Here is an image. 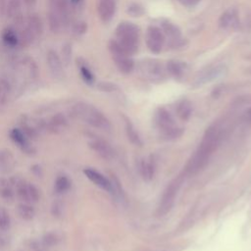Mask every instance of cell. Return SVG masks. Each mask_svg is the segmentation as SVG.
I'll return each mask as SVG.
<instances>
[{"instance_id": "obj_7", "label": "cell", "mask_w": 251, "mask_h": 251, "mask_svg": "<svg viewBox=\"0 0 251 251\" xmlns=\"http://www.w3.org/2000/svg\"><path fill=\"white\" fill-rule=\"evenodd\" d=\"M165 36L160 28L150 26L146 31V45L148 49L154 54H159L165 44Z\"/></svg>"}, {"instance_id": "obj_12", "label": "cell", "mask_w": 251, "mask_h": 251, "mask_svg": "<svg viewBox=\"0 0 251 251\" xmlns=\"http://www.w3.org/2000/svg\"><path fill=\"white\" fill-rule=\"evenodd\" d=\"M155 122L159 129L164 131L168 135H173L176 133L175 123L172 115L165 108H159L155 113Z\"/></svg>"}, {"instance_id": "obj_41", "label": "cell", "mask_w": 251, "mask_h": 251, "mask_svg": "<svg viewBox=\"0 0 251 251\" xmlns=\"http://www.w3.org/2000/svg\"><path fill=\"white\" fill-rule=\"evenodd\" d=\"M178 1H179L182 5H184V6L189 8V7H193V6L197 5L200 1H201V0H178Z\"/></svg>"}, {"instance_id": "obj_19", "label": "cell", "mask_w": 251, "mask_h": 251, "mask_svg": "<svg viewBox=\"0 0 251 251\" xmlns=\"http://www.w3.org/2000/svg\"><path fill=\"white\" fill-rule=\"evenodd\" d=\"M68 126V120L63 113H57L46 121V131L58 134Z\"/></svg>"}, {"instance_id": "obj_39", "label": "cell", "mask_w": 251, "mask_h": 251, "mask_svg": "<svg viewBox=\"0 0 251 251\" xmlns=\"http://www.w3.org/2000/svg\"><path fill=\"white\" fill-rule=\"evenodd\" d=\"M85 31H86V25L84 22H79L74 27V33L76 35H82L85 33Z\"/></svg>"}, {"instance_id": "obj_31", "label": "cell", "mask_w": 251, "mask_h": 251, "mask_svg": "<svg viewBox=\"0 0 251 251\" xmlns=\"http://www.w3.org/2000/svg\"><path fill=\"white\" fill-rule=\"evenodd\" d=\"M40 240L45 248L48 250L49 248L58 244V242L60 241V236L56 233H47L41 237Z\"/></svg>"}, {"instance_id": "obj_33", "label": "cell", "mask_w": 251, "mask_h": 251, "mask_svg": "<svg viewBox=\"0 0 251 251\" xmlns=\"http://www.w3.org/2000/svg\"><path fill=\"white\" fill-rule=\"evenodd\" d=\"M127 133H128V136H129V139L133 142V143H135V144H140V140H139V136L135 131V129L134 128V126L131 124V123H127Z\"/></svg>"}, {"instance_id": "obj_45", "label": "cell", "mask_w": 251, "mask_h": 251, "mask_svg": "<svg viewBox=\"0 0 251 251\" xmlns=\"http://www.w3.org/2000/svg\"><path fill=\"white\" fill-rule=\"evenodd\" d=\"M22 1H24V3L28 6H33L35 3V0H22Z\"/></svg>"}, {"instance_id": "obj_5", "label": "cell", "mask_w": 251, "mask_h": 251, "mask_svg": "<svg viewBox=\"0 0 251 251\" xmlns=\"http://www.w3.org/2000/svg\"><path fill=\"white\" fill-rule=\"evenodd\" d=\"M108 48L118 70L125 75L132 73L134 68V62L132 55L127 53L115 39L110 40Z\"/></svg>"}, {"instance_id": "obj_26", "label": "cell", "mask_w": 251, "mask_h": 251, "mask_svg": "<svg viewBox=\"0 0 251 251\" xmlns=\"http://www.w3.org/2000/svg\"><path fill=\"white\" fill-rule=\"evenodd\" d=\"M139 171L142 178L146 181L151 180L155 173V166L151 159L144 158L139 163Z\"/></svg>"}, {"instance_id": "obj_29", "label": "cell", "mask_w": 251, "mask_h": 251, "mask_svg": "<svg viewBox=\"0 0 251 251\" xmlns=\"http://www.w3.org/2000/svg\"><path fill=\"white\" fill-rule=\"evenodd\" d=\"M72 186V182L66 175H60L56 178L54 183V190L58 194L67 192Z\"/></svg>"}, {"instance_id": "obj_10", "label": "cell", "mask_w": 251, "mask_h": 251, "mask_svg": "<svg viewBox=\"0 0 251 251\" xmlns=\"http://www.w3.org/2000/svg\"><path fill=\"white\" fill-rule=\"evenodd\" d=\"M161 30L165 36V40L168 39L169 44L172 47H179L183 44L182 33L178 26L169 21H163L161 24Z\"/></svg>"}, {"instance_id": "obj_14", "label": "cell", "mask_w": 251, "mask_h": 251, "mask_svg": "<svg viewBox=\"0 0 251 251\" xmlns=\"http://www.w3.org/2000/svg\"><path fill=\"white\" fill-rule=\"evenodd\" d=\"M47 66L50 73L56 79H62L64 76V64L58 53L54 50H48L46 54Z\"/></svg>"}, {"instance_id": "obj_30", "label": "cell", "mask_w": 251, "mask_h": 251, "mask_svg": "<svg viewBox=\"0 0 251 251\" xmlns=\"http://www.w3.org/2000/svg\"><path fill=\"white\" fill-rule=\"evenodd\" d=\"M177 111H178V115L180 116L181 119L187 120L191 115L192 106H191L190 102L187 101V100H183V101H181L178 104Z\"/></svg>"}, {"instance_id": "obj_16", "label": "cell", "mask_w": 251, "mask_h": 251, "mask_svg": "<svg viewBox=\"0 0 251 251\" xmlns=\"http://www.w3.org/2000/svg\"><path fill=\"white\" fill-rule=\"evenodd\" d=\"M84 173L89 181H91L94 184H96L100 188H102L109 192L113 191V186H112L111 182L105 176H103L101 173H99L98 171L91 169V168L84 169Z\"/></svg>"}, {"instance_id": "obj_8", "label": "cell", "mask_w": 251, "mask_h": 251, "mask_svg": "<svg viewBox=\"0 0 251 251\" xmlns=\"http://www.w3.org/2000/svg\"><path fill=\"white\" fill-rule=\"evenodd\" d=\"M226 71V68L224 65H213L209 66L206 69H203L200 71L194 80L195 85H202L204 84H207L211 81H214L215 79L222 76Z\"/></svg>"}, {"instance_id": "obj_2", "label": "cell", "mask_w": 251, "mask_h": 251, "mask_svg": "<svg viewBox=\"0 0 251 251\" xmlns=\"http://www.w3.org/2000/svg\"><path fill=\"white\" fill-rule=\"evenodd\" d=\"M73 116L85 122L86 124L103 131H109L111 124L106 116L95 108L93 105L85 102H78L72 107Z\"/></svg>"}, {"instance_id": "obj_35", "label": "cell", "mask_w": 251, "mask_h": 251, "mask_svg": "<svg viewBox=\"0 0 251 251\" xmlns=\"http://www.w3.org/2000/svg\"><path fill=\"white\" fill-rule=\"evenodd\" d=\"M51 213L54 217H60L63 213V204L59 201V200H56V201L53 202L52 206H51Z\"/></svg>"}, {"instance_id": "obj_11", "label": "cell", "mask_w": 251, "mask_h": 251, "mask_svg": "<svg viewBox=\"0 0 251 251\" xmlns=\"http://www.w3.org/2000/svg\"><path fill=\"white\" fill-rule=\"evenodd\" d=\"M219 26L226 31H236L240 28L238 11L235 8L227 9L219 19Z\"/></svg>"}, {"instance_id": "obj_44", "label": "cell", "mask_w": 251, "mask_h": 251, "mask_svg": "<svg viewBox=\"0 0 251 251\" xmlns=\"http://www.w3.org/2000/svg\"><path fill=\"white\" fill-rule=\"evenodd\" d=\"M84 0H69L70 5L75 7V8L81 7L84 4Z\"/></svg>"}, {"instance_id": "obj_1", "label": "cell", "mask_w": 251, "mask_h": 251, "mask_svg": "<svg viewBox=\"0 0 251 251\" xmlns=\"http://www.w3.org/2000/svg\"><path fill=\"white\" fill-rule=\"evenodd\" d=\"M221 139V132L217 127L210 128L203 136V139L200 143L199 147L190 158L187 163L186 171L189 174H194L201 170L208 160L210 159L211 155L213 154L214 150L217 148Z\"/></svg>"}, {"instance_id": "obj_17", "label": "cell", "mask_w": 251, "mask_h": 251, "mask_svg": "<svg viewBox=\"0 0 251 251\" xmlns=\"http://www.w3.org/2000/svg\"><path fill=\"white\" fill-rule=\"evenodd\" d=\"M10 137L13 140V142L17 144V146L22 150V151L29 154L34 152V149L30 142L31 139L28 138V136L21 129H16V128L12 129L10 132Z\"/></svg>"}, {"instance_id": "obj_37", "label": "cell", "mask_w": 251, "mask_h": 251, "mask_svg": "<svg viewBox=\"0 0 251 251\" xmlns=\"http://www.w3.org/2000/svg\"><path fill=\"white\" fill-rule=\"evenodd\" d=\"M128 13L133 15L134 17H138L143 14V9L138 4H132L128 8Z\"/></svg>"}, {"instance_id": "obj_42", "label": "cell", "mask_w": 251, "mask_h": 251, "mask_svg": "<svg viewBox=\"0 0 251 251\" xmlns=\"http://www.w3.org/2000/svg\"><path fill=\"white\" fill-rule=\"evenodd\" d=\"M98 88L103 91H111V90L115 89V85H113L112 84H109V83H100L98 84Z\"/></svg>"}, {"instance_id": "obj_15", "label": "cell", "mask_w": 251, "mask_h": 251, "mask_svg": "<svg viewBox=\"0 0 251 251\" xmlns=\"http://www.w3.org/2000/svg\"><path fill=\"white\" fill-rule=\"evenodd\" d=\"M116 0H98L97 11L103 23H109L116 13Z\"/></svg>"}, {"instance_id": "obj_21", "label": "cell", "mask_w": 251, "mask_h": 251, "mask_svg": "<svg viewBox=\"0 0 251 251\" xmlns=\"http://www.w3.org/2000/svg\"><path fill=\"white\" fill-rule=\"evenodd\" d=\"M166 71L169 75H171L175 79H182L187 71V65L186 63L182 61L171 60L167 62Z\"/></svg>"}, {"instance_id": "obj_20", "label": "cell", "mask_w": 251, "mask_h": 251, "mask_svg": "<svg viewBox=\"0 0 251 251\" xmlns=\"http://www.w3.org/2000/svg\"><path fill=\"white\" fill-rule=\"evenodd\" d=\"M92 150L104 159H111L114 156V151L112 147L103 140H93L89 143Z\"/></svg>"}, {"instance_id": "obj_32", "label": "cell", "mask_w": 251, "mask_h": 251, "mask_svg": "<svg viewBox=\"0 0 251 251\" xmlns=\"http://www.w3.org/2000/svg\"><path fill=\"white\" fill-rule=\"evenodd\" d=\"M10 227H11L10 215L4 207L0 206V229L6 232L10 229Z\"/></svg>"}, {"instance_id": "obj_40", "label": "cell", "mask_w": 251, "mask_h": 251, "mask_svg": "<svg viewBox=\"0 0 251 251\" xmlns=\"http://www.w3.org/2000/svg\"><path fill=\"white\" fill-rule=\"evenodd\" d=\"M9 243L8 236L6 235L5 232L0 229V248H5Z\"/></svg>"}, {"instance_id": "obj_43", "label": "cell", "mask_w": 251, "mask_h": 251, "mask_svg": "<svg viewBox=\"0 0 251 251\" xmlns=\"http://www.w3.org/2000/svg\"><path fill=\"white\" fill-rule=\"evenodd\" d=\"M9 0H0V17L6 15V9Z\"/></svg>"}, {"instance_id": "obj_25", "label": "cell", "mask_w": 251, "mask_h": 251, "mask_svg": "<svg viewBox=\"0 0 251 251\" xmlns=\"http://www.w3.org/2000/svg\"><path fill=\"white\" fill-rule=\"evenodd\" d=\"M13 86L9 80L4 77H0V106L5 105L12 94Z\"/></svg>"}, {"instance_id": "obj_24", "label": "cell", "mask_w": 251, "mask_h": 251, "mask_svg": "<svg viewBox=\"0 0 251 251\" xmlns=\"http://www.w3.org/2000/svg\"><path fill=\"white\" fill-rule=\"evenodd\" d=\"M2 40H3L4 44L10 48L18 47L21 44L19 33L17 30H15L13 28H7L3 31Z\"/></svg>"}, {"instance_id": "obj_46", "label": "cell", "mask_w": 251, "mask_h": 251, "mask_svg": "<svg viewBox=\"0 0 251 251\" xmlns=\"http://www.w3.org/2000/svg\"><path fill=\"white\" fill-rule=\"evenodd\" d=\"M250 72H251V71H250Z\"/></svg>"}, {"instance_id": "obj_13", "label": "cell", "mask_w": 251, "mask_h": 251, "mask_svg": "<svg viewBox=\"0 0 251 251\" xmlns=\"http://www.w3.org/2000/svg\"><path fill=\"white\" fill-rule=\"evenodd\" d=\"M142 73L150 80H161L165 77V71L162 64L156 60H146L140 65Z\"/></svg>"}, {"instance_id": "obj_23", "label": "cell", "mask_w": 251, "mask_h": 251, "mask_svg": "<svg viewBox=\"0 0 251 251\" xmlns=\"http://www.w3.org/2000/svg\"><path fill=\"white\" fill-rule=\"evenodd\" d=\"M0 197L6 202H11L14 199L15 190L10 180L5 178L0 179Z\"/></svg>"}, {"instance_id": "obj_34", "label": "cell", "mask_w": 251, "mask_h": 251, "mask_svg": "<svg viewBox=\"0 0 251 251\" xmlns=\"http://www.w3.org/2000/svg\"><path fill=\"white\" fill-rule=\"evenodd\" d=\"M29 198H30V203H36L40 198L39 190L37 189V187L30 183H29Z\"/></svg>"}, {"instance_id": "obj_3", "label": "cell", "mask_w": 251, "mask_h": 251, "mask_svg": "<svg viewBox=\"0 0 251 251\" xmlns=\"http://www.w3.org/2000/svg\"><path fill=\"white\" fill-rule=\"evenodd\" d=\"M115 40L130 55H134L138 49L139 29L131 22H122L116 28Z\"/></svg>"}, {"instance_id": "obj_9", "label": "cell", "mask_w": 251, "mask_h": 251, "mask_svg": "<svg viewBox=\"0 0 251 251\" xmlns=\"http://www.w3.org/2000/svg\"><path fill=\"white\" fill-rule=\"evenodd\" d=\"M179 187H180V182L175 180L166 188V190L163 194L161 202H160V206H159L160 215H165L171 210V208H172V206L175 202V198H176V195L178 193Z\"/></svg>"}, {"instance_id": "obj_28", "label": "cell", "mask_w": 251, "mask_h": 251, "mask_svg": "<svg viewBox=\"0 0 251 251\" xmlns=\"http://www.w3.org/2000/svg\"><path fill=\"white\" fill-rule=\"evenodd\" d=\"M17 213L25 221H31L35 216L34 208L27 202H22L17 205Z\"/></svg>"}, {"instance_id": "obj_4", "label": "cell", "mask_w": 251, "mask_h": 251, "mask_svg": "<svg viewBox=\"0 0 251 251\" xmlns=\"http://www.w3.org/2000/svg\"><path fill=\"white\" fill-rule=\"evenodd\" d=\"M69 0H49L48 24L53 33L60 32L69 20L70 14Z\"/></svg>"}, {"instance_id": "obj_22", "label": "cell", "mask_w": 251, "mask_h": 251, "mask_svg": "<svg viewBox=\"0 0 251 251\" xmlns=\"http://www.w3.org/2000/svg\"><path fill=\"white\" fill-rule=\"evenodd\" d=\"M77 66L79 69V72L81 74V77L83 79V81L88 84V85H92L95 82V77L94 74L92 73L90 67L88 66L87 62H85L83 58H78L77 59Z\"/></svg>"}, {"instance_id": "obj_36", "label": "cell", "mask_w": 251, "mask_h": 251, "mask_svg": "<svg viewBox=\"0 0 251 251\" xmlns=\"http://www.w3.org/2000/svg\"><path fill=\"white\" fill-rule=\"evenodd\" d=\"M72 54V48L70 44H66L63 49H62V55H63V62L68 65L70 60H71V55Z\"/></svg>"}, {"instance_id": "obj_6", "label": "cell", "mask_w": 251, "mask_h": 251, "mask_svg": "<svg viewBox=\"0 0 251 251\" xmlns=\"http://www.w3.org/2000/svg\"><path fill=\"white\" fill-rule=\"evenodd\" d=\"M19 33L20 42L22 45L32 44L34 40L40 37L42 33V24L40 18L35 15H30Z\"/></svg>"}, {"instance_id": "obj_27", "label": "cell", "mask_w": 251, "mask_h": 251, "mask_svg": "<svg viewBox=\"0 0 251 251\" xmlns=\"http://www.w3.org/2000/svg\"><path fill=\"white\" fill-rule=\"evenodd\" d=\"M21 4L22 0H9L6 9V15L11 19L21 21Z\"/></svg>"}, {"instance_id": "obj_38", "label": "cell", "mask_w": 251, "mask_h": 251, "mask_svg": "<svg viewBox=\"0 0 251 251\" xmlns=\"http://www.w3.org/2000/svg\"><path fill=\"white\" fill-rule=\"evenodd\" d=\"M29 246H30V248H32L34 251H47L45 246L42 244L41 240H35V239L31 240Z\"/></svg>"}, {"instance_id": "obj_18", "label": "cell", "mask_w": 251, "mask_h": 251, "mask_svg": "<svg viewBox=\"0 0 251 251\" xmlns=\"http://www.w3.org/2000/svg\"><path fill=\"white\" fill-rule=\"evenodd\" d=\"M16 166V160L13 153L8 149L0 150V172L10 174Z\"/></svg>"}]
</instances>
